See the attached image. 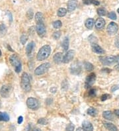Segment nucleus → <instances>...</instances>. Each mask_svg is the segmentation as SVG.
I'll return each instance as SVG.
<instances>
[{
  "instance_id": "nucleus-10",
  "label": "nucleus",
  "mask_w": 119,
  "mask_h": 131,
  "mask_svg": "<svg viewBox=\"0 0 119 131\" xmlns=\"http://www.w3.org/2000/svg\"><path fill=\"white\" fill-rule=\"evenodd\" d=\"M74 55H75V51L73 50H70L69 51H68V53L63 57L62 62L65 63V64H68V63H69L73 60Z\"/></svg>"
},
{
  "instance_id": "nucleus-17",
  "label": "nucleus",
  "mask_w": 119,
  "mask_h": 131,
  "mask_svg": "<svg viewBox=\"0 0 119 131\" xmlns=\"http://www.w3.org/2000/svg\"><path fill=\"white\" fill-rule=\"evenodd\" d=\"M53 60H54V62L56 64H60L62 62V60H63V58H62V53H58L54 54V57H53Z\"/></svg>"
},
{
  "instance_id": "nucleus-40",
  "label": "nucleus",
  "mask_w": 119,
  "mask_h": 131,
  "mask_svg": "<svg viewBox=\"0 0 119 131\" xmlns=\"http://www.w3.org/2000/svg\"><path fill=\"white\" fill-rule=\"evenodd\" d=\"M118 89H119V85H114V86H113L112 88H111V91L113 92L114 91Z\"/></svg>"
},
{
  "instance_id": "nucleus-29",
  "label": "nucleus",
  "mask_w": 119,
  "mask_h": 131,
  "mask_svg": "<svg viewBox=\"0 0 119 131\" xmlns=\"http://www.w3.org/2000/svg\"><path fill=\"white\" fill-rule=\"evenodd\" d=\"M84 66H85V68L87 71H92L93 70V68H94L93 64L91 63L88 62H85Z\"/></svg>"
},
{
  "instance_id": "nucleus-8",
  "label": "nucleus",
  "mask_w": 119,
  "mask_h": 131,
  "mask_svg": "<svg viewBox=\"0 0 119 131\" xmlns=\"http://www.w3.org/2000/svg\"><path fill=\"white\" fill-rule=\"evenodd\" d=\"M99 59L103 65H110L115 62V56H107V57L100 56Z\"/></svg>"
},
{
  "instance_id": "nucleus-39",
  "label": "nucleus",
  "mask_w": 119,
  "mask_h": 131,
  "mask_svg": "<svg viewBox=\"0 0 119 131\" xmlns=\"http://www.w3.org/2000/svg\"><path fill=\"white\" fill-rule=\"evenodd\" d=\"M5 31H6V27H5V25L2 24L0 25V33L4 34V33H5Z\"/></svg>"
},
{
  "instance_id": "nucleus-38",
  "label": "nucleus",
  "mask_w": 119,
  "mask_h": 131,
  "mask_svg": "<svg viewBox=\"0 0 119 131\" xmlns=\"http://www.w3.org/2000/svg\"><path fill=\"white\" fill-rule=\"evenodd\" d=\"M109 98H111V95H108V94H104V95H103L101 96V99L102 101H106Z\"/></svg>"
},
{
  "instance_id": "nucleus-13",
  "label": "nucleus",
  "mask_w": 119,
  "mask_h": 131,
  "mask_svg": "<svg viewBox=\"0 0 119 131\" xmlns=\"http://www.w3.org/2000/svg\"><path fill=\"white\" fill-rule=\"evenodd\" d=\"M77 5V0H70L68 3V11L72 12L76 9Z\"/></svg>"
},
{
  "instance_id": "nucleus-4",
  "label": "nucleus",
  "mask_w": 119,
  "mask_h": 131,
  "mask_svg": "<svg viewBox=\"0 0 119 131\" xmlns=\"http://www.w3.org/2000/svg\"><path fill=\"white\" fill-rule=\"evenodd\" d=\"M50 67V64L48 62L41 64L38 67L36 68L35 71H34V74L36 75H43V74H45L46 72H48Z\"/></svg>"
},
{
  "instance_id": "nucleus-31",
  "label": "nucleus",
  "mask_w": 119,
  "mask_h": 131,
  "mask_svg": "<svg viewBox=\"0 0 119 131\" xmlns=\"http://www.w3.org/2000/svg\"><path fill=\"white\" fill-rule=\"evenodd\" d=\"M27 40H28L27 36V35H24V34L22 35V36H21V38H20V41H21V43L22 44H25V43H27Z\"/></svg>"
},
{
  "instance_id": "nucleus-42",
  "label": "nucleus",
  "mask_w": 119,
  "mask_h": 131,
  "mask_svg": "<svg viewBox=\"0 0 119 131\" xmlns=\"http://www.w3.org/2000/svg\"><path fill=\"white\" fill-rule=\"evenodd\" d=\"M102 71L104 72H108V73H109V72H111V69H109V68H105L103 69Z\"/></svg>"
},
{
  "instance_id": "nucleus-21",
  "label": "nucleus",
  "mask_w": 119,
  "mask_h": 131,
  "mask_svg": "<svg viewBox=\"0 0 119 131\" xmlns=\"http://www.w3.org/2000/svg\"><path fill=\"white\" fill-rule=\"evenodd\" d=\"M34 47V42H31V43H29L27 44V46L26 48V53L27 55H30L32 53V51H33V48Z\"/></svg>"
},
{
  "instance_id": "nucleus-2",
  "label": "nucleus",
  "mask_w": 119,
  "mask_h": 131,
  "mask_svg": "<svg viewBox=\"0 0 119 131\" xmlns=\"http://www.w3.org/2000/svg\"><path fill=\"white\" fill-rule=\"evenodd\" d=\"M21 86L24 91H30L31 89V83H30L29 76L27 73L24 72L21 75Z\"/></svg>"
},
{
  "instance_id": "nucleus-26",
  "label": "nucleus",
  "mask_w": 119,
  "mask_h": 131,
  "mask_svg": "<svg viewBox=\"0 0 119 131\" xmlns=\"http://www.w3.org/2000/svg\"><path fill=\"white\" fill-rule=\"evenodd\" d=\"M66 13H67V9L65 8H60L58 11V17H64L66 15Z\"/></svg>"
},
{
  "instance_id": "nucleus-36",
  "label": "nucleus",
  "mask_w": 119,
  "mask_h": 131,
  "mask_svg": "<svg viewBox=\"0 0 119 131\" xmlns=\"http://www.w3.org/2000/svg\"><path fill=\"white\" fill-rule=\"evenodd\" d=\"M61 36V32L60 31H56L54 32V34H53V38L54 39H58Z\"/></svg>"
},
{
  "instance_id": "nucleus-49",
  "label": "nucleus",
  "mask_w": 119,
  "mask_h": 131,
  "mask_svg": "<svg viewBox=\"0 0 119 131\" xmlns=\"http://www.w3.org/2000/svg\"><path fill=\"white\" fill-rule=\"evenodd\" d=\"M2 55V52H1V50H0V56Z\"/></svg>"
},
{
  "instance_id": "nucleus-37",
  "label": "nucleus",
  "mask_w": 119,
  "mask_h": 131,
  "mask_svg": "<svg viewBox=\"0 0 119 131\" xmlns=\"http://www.w3.org/2000/svg\"><path fill=\"white\" fill-rule=\"evenodd\" d=\"M89 95L91 96V97H95L96 95V90L95 89H90L89 91Z\"/></svg>"
},
{
  "instance_id": "nucleus-43",
  "label": "nucleus",
  "mask_w": 119,
  "mask_h": 131,
  "mask_svg": "<svg viewBox=\"0 0 119 131\" xmlns=\"http://www.w3.org/2000/svg\"><path fill=\"white\" fill-rule=\"evenodd\" d=\"M115 46L119 48V38H116V41H115Z\"/></svg>"
},
{
  "instance_id": "nucleus-41",
  "label": "nucleus",
  "mask_w": 119,
  "mask_h": 131,
  "mask_svg": "<svg viewBox=\"0 0 119 131\" xmlns=\"http://www.w3.org/2000/svg\"><path fill=\"white\" fill-rule=\"evenodd\" d=\"M23 117L22 116H19L18 118V121H17V123H18V124H21L22 123H23Z\"/></svg>"
},
{
  "instance_id": "nucleus-3",
  "label": "nucleus",
  "mask_w": 119,
  "mask_h": 131,
  "mask_svg": "<svg viewBox=\"0 0 119 131\" xmlns=\"http://www.w3.org/2000/svg\"><path fill=\"white\" fill-rule=\"evenodd\" d=\"M9 61L12 66L15 67V72L17 73H19L21 71V63L18 56L15 54H13L10 56Z\"/></svg>"
},
{
  "instance_id": "nucleus-20",
  "label": "nucleus",
  "mask_w": 119,
  "mask_h": 131,
  "mask_svg": "<svg viewBox=\"0 0 119 131\" xmlns=\"http://www.w3.org/2000/svg\"><path fill=\"white\" fill-rule=\"evenodd\" d=\"M35 21L36 23H44V17H43V13L41 12H38L35 15Z\"/></svg>"
},
{
  "instance_id": "nucleus-50",
  "label": "nucleus",
  "mask_w": 119,
  "mask_h": 131,
  "mask_svg": "<svg viewBox=\"0 0 119 131\" xmlns=\"http://www.w3.org/2000/svg\"><path fill=\"white\" fill-rule=\"evenodd\" d=\"M117 12H118V13H119V8H118V9H117Z\"/></svg>"
},
{
  "instance_id": "nucleus-46",
  "label": "nucleus",
  "mask_w": 119,
  "mask_h": 131,
  "mask_svg": "<svg viewBox=\"0 0 119 131\" xmlns=\"http://www.w3.org/2000/svg\"><path fill=\"white\" fill-rule=\"evenodd\" d=\"M76 131H85V130L84 129H83V128H81V127H80V128H77Z\"/></svg>"
},
{
  "instance_id": "nucleus-15",
  "label": "nucleus",
  "mask_w": 119,
  "mask_h": 131,
  "mask_svg": "<svg viewBox=\"0 0 119 131\" xmlns=\"http://www.w3.org/2000/svg\"><path fill=\"white\" fill-rule=\"evenodd\" d=\"M92 46V50L94 53H97L98 54H103L104 53V50L98 45L97 43H95V44H91Z\"/></svg>"
},
{
  "instance_id": "nucleus-14",
  "label": "nucleus",
  "mask_w": 119,
  "mask_h": 131,
  "mask_svg": "<svg viewBox=\"0 0 119 131\" xmlns=\"http://www.w3.org/2000/svg\"><path fill=\"white\" fill-rule=\"evenodd\" d=\"M95 25L97 29H102L105 25V21L103 18H98L95 21Z\"/></svg>"
},
{
  "instance_id": "nucleus-47",
  "label": "nucleus",
  "mask_w": 119,
  "mask_h": 131,
  "mask_svg": "<svg viewBox=\"0 0 119 131\" xmlns=\"http://www.w3.org/2000/svg\"><path fill=\"white\" fill-rule=\"evenodd\" d=\"M114 68L116 69V70L119 71V64H118V65H116L115 67H114Z\"/></svg>"
},
{
  "instance_id": "nucleus-34",
  "label": "nucleus",
  "mask_w": 119,
  "mask_h": 131,
  "mask_svg": "<svg viewBox=\"0 0 119 131\" xmlns=\"http://www.w3.org/2000/svg\"><path fill=\"white\" fill-rule=\"evenodd\" d=\"M27 17L29 19H32L33 17V11L32 9H29L27 13Z\"/></svg>"
},
{
  "instance_id": "nucleus-45",
  "label": "nucleus",
  "mask_w": 119,
  "mask_h": 131,
  "mask_svg": "<svg viewBox=\"0 0 119 131\" xmlns=\"http://www.w3.org/2000/svg\"><path fill=\"white\" fill-rule=\"evenodd\" d=\"M114 113H115V115H116V116L119 117V109L115 110V111H114Z\"/></svg>"
},
{
  "instance_id": "nucleus-28",
  "label": "nucleus",
  "mask_w": 119,
  "mask_h": 131,
  "mask_svg": "<svg viewBox=\"0 0 119 131\" xmlns=\"http://www.w3.org/2000/svg\"><path fill=\"white\" fill-rule=\"evenodd\" d=\"M107 10L103 7L99 8L97 9V13L99 16H105L107 15Z\"/></svg>"
},
{
  "instance_id": "nucleus-32",
  "label": "nucleus",
  "mask_w": 119,
  "mask_h": 131,
  "mask_svg": "<svg viewBox=\"0 0 119 131\" xmlns=\"http://www.w3.org/2000/svg\"><path fill=\"white\" fill-rule=\"evenodd\" d=\"M75 129V126L73 124H68L66 126V128H65V130L66 131H73Z\"/></svg>"
},
{
  "instance_id": "nucleus-44",
  "label": "nucleus",
  "mask_w": 119,
  "mask_h": 131,
  "mask_svg": "<svg viewBox=\"0 0 119 131\" xmlns=\"http://www.w3.org/2000/svg\"><path fill=\"white\" fill-rule=\"evenodd\" d=\"M115 62L119 64V55L115 56Z\"/></svg>"
},
{
  "instance_id": "nucleus-33",
  "label": "nucleus",
  "mask_w": 119,
  "mask_h": 131,
  "mask_svg": "<svg viewBox=\"0 0 119 131\" xmlns=\"http://www.w3.org/2000/svg\"><path fill=\"white\" fill-rule=\"evenodd\" d=\"M38 124H41V125H46L48 124V121H46V119L41 118V119H39L38 121Z\"/></svg>"
},
{
  "instance_id": "nucleus-35",
  "label": "nucleus",
  "mask_w": 119,
  "mask_h": 131,
  "mask_svg": "<svg viewBox=\"0 0 119 131\" xmlns=\"http://www.w3.org/2000/svg\"><path fill=\"white\" fill-rule=\"evenodd\" d=\"M109 18L113 20H116V15L115 14V13L113 11L111 12L109 14Z\"/></svg>"
},
{
  "instance_id": "nucleus-27",
  "label": "nucleus",
  "mask_w": 119,
  "mask_h": 131,
  "mask_svg": "<svg viewBox=\"0 0 119 131\" xmlns=\"http://www.w3.org/2000/svg\"><path fill=\"white\" fill-rule=\"evenodd\" d=\"M62 47L64 48V50L65 51L68 50V47H69V39L68 38L65 37L64 38V41H63V43H62Z\"/></svg>"
},
{
  "instance_id": "nucleus-16",
  "label": "nucleus",
  "mask_w": 119,
  "mask_h": 131,
  "mask_svg": "<svg viewBox=\"0 0 119 131\" xmlns=\"http://www.w3.org/2000/svg\"><path fill=\"white\" fill-rule=\"evenodd\" d=\"M82 126L83 128L85 131H93V126L91 123L88 121H84L82 123Z\"/></svg>"
},
{
  "instance_id": "nucleus-24",
  "label": "nucleus",
  "mask_w": 119,
  "mask_h": 131,
  "mask_svg": "<svg viewBox=\"0 0 119 131\" xmlns=\"http://www.w3.org/2000/svg\"><path fill=\"white\" fill-rule=\"evenodd\" d=\"M83 3L85 5H91L93 4L95 5H99L100 4V2L97 1V0H83Z\"/></svg>"
},
{
  "instance_id": "nucleus-30",
  "label": "nucleus",
  "mask_w": 119,
  "mask_h": 131,
  "mask_svg": "<svg viewBox=\"0 0 119 131\" xmlns=\"http://www.w3.org/2000/svg\"><path fill=\"white\" fill-rule=\"evenodd\" d=\"M53 27H54V28L55 29H60L62 27V22L60 21H54V23H53Z\"/></svg>"
},
{
  "instance_id": "nucleus-48",
  "label": "nucleus",
  "mask_w": 119,
  "mask_h": 131,
  "mask_svg": "<svg viewBox=\"0 0 119 131\" xmlns=\"http://www.w3.org/2000/svg\"><path fill=\"white\" fill-rule=\"evenodd\" d=\"M33 131H41V130L39 129V128H34V129H33Z\"/></svg>"
},
{
  "instance_id": "nucleus-5",
  "label": "nucleus",
  "mask_w": 119,
  "mask_h": 131,
  "mask_svg": "<svg viewBox=\"0 0 119 131\" xmlns=\"http://www.w3.org/2000/svg\"><path fill=\"white\" fill-rule=\"evenodd\" d=\"M27 105L28 107L31 109L36 110L39 107V102L35 98L29 97L27 100Z\"/></svg>"
},
{
  "instance_id": "nucleus-23",
  "label": "nucleus",
  "mask_w": 119,
  "mask_h": 131,
  "mask_svg": "<svg viewBox=\"0 0 119 131\" xmlns=\"http://www.w3.org/2000/svg\"><path fill=\"white\" fill-rule=\"evenodd\" d=\"M9 121V116L6 113L0 112V121Z\"/></svg>"
},
{
  "instance_id": "nucleus-12",
  "label": "nucleus",
  "mask_w": 119,
  "mask_h": 131,
  "mask_svg": "<svg viewBox=\"0 0 119 131\" xmlns=\"http://www.w3.org/2000/svg\"><path fill=\"white\" fill-rule=\"evenodd\" d=\"M81 70H82L81 66H80V64L77 62H75L73 63L72 64V66H71L70 71L72 74L77 75V74H79L81 72Z\"/></svg>"
},
{
  "instance_id": "nucleus-19",
  "label": "nucleus",
  "mask_w": 119,
  "mask_h": 131,
  "mask_svg": "<svg viewBox=\"0 0 119 131\" xmlns=\"http://www.w3.org/2000/svg\"><path fill=\"white\" fill-rule=\"evenodd\" d=\"M103 116L104 119H106L107 120H110V121H113L114 119V116L112 112L109 111H106L103 113Z\"/></svg>"
},
{
  "instance_id": "nucleus-25",
  "label": "nucleus",
  "mask_w": 119,
  "mask_h": 131,
  "mask_svg": "<svg viewBox=\"0 0 119 131\" xmlns=\"http://www.w3.org/2000/svg\"><path fill=\"white\" fill-rule=\"evenodd\" d=\"M87 114L91 115V116H95L97 115V111L95 108L93 107H90L87 110Z\"/></svg>"
},
{
  "instance_id": "nucleus-18",
  "label": "nucleus",
  "mask_w": 119,
  "mask_h": 131,
  "mask_svg": "<svg viewBox=\"0 0 119 131\" xmlns=\"http://www.w3.org/2000/svg\"><path fill=\"white\" fill-rule=\"evenodd\" d=\"M104 127L107 130L110 131H118V128L116 126L112 123H104Z\"/></svg>"
},
{
  "instance_id": "nucleus-6",
  "label": "nucleus",
  "mask_w": 119,
  "mask_h": 131,
  "mask_svg": "<svg viewBox=\"0 0 119 131\" xmlns=\"http://www.w3.org/2000/svg\"><path fill=\"white\" fill-rule=\"evenodd\" d=\"M36 31L40 37H44L46 34V30L44 23H37L36 27Z\"/></svg>"
},
{
  "instance_id": "nucleus-7",
  "label": "nucleus",
  "mask_w": 119,
  "mask_h": 131,
  "mask_svg": "<svg viewBox=\"0 0 119 131\" xmlns=\"http://www.w3.org/2000/svg\"><path fill=\"white\" fill-rule=\"evenodd\" d=\"M11 90V87L9 85H3L0 89V94L4 98H7L9 96L10 92Z\"/></svg>"
},
{
  "instance_id": "nucleus-1",
  "label": "nucleus",
  "mask_w": 119,
  "mask_h": 131,
  "mask_svg": "<svg viewBox=\"0 0 119 131\" xmlns=\"http://www.w3.org/2000/svg\"><path fill=\"white\" fill-rule=\"evenodd\" d=\"M51 53V48L49 45H44L39 50L37 54V60L43 61L49 57Z\"/></svg>"
},
{
  "instance_id": "nucleus-51",
  "label": "nucleus",
  "mask_w": 119,
  "mask_h": 131,
  "mask_svg": "<svg viewBox=\"0 0 119 131\" xmlns=\"http://www.w3.org/2000/svg\"><path fill=\"white\" fill-rule=\"evenodd\" d=\"M118 99H119V96H118Z\"/></svg>"
},
{
  "instance_id": "nucleus-9",
  "label": "nucleus",
  "mask_w": 119,
  "mask_h": 131,
  "mask_svg": "<svg viewBox=\"0 0 119 131\" xmlns=\"http://www.w3.org/2000/svg\"><path fill=\"white\" fill-rule=\"evenodd\" d=\"M95 79H96V75L95 73H91L89 75H87L85 80V87L88 88L90 86H91L94 84Z\"/></svg>"
},
{
  "instance_id": "nucleus-11",
  "label": "nucleus",
  "mask_w": 119,
  "mask_h": 131,
  "mask_svg": "<svg viewBox=\"0 0 119 131\" xmlns=\"http://www.w3.org/2000/svg\"><path fill=\"white\" fill-rule=\"evenodd\" d=\"M118 30V27L117 24L114 22H111L109 23V25L107 27V32L110 35H114L117 33Z\"/></svg>"
},
{
  "instance_id": "nucleus-22",
  "label": "nucleus",
  "mask_w": 119,
  "mask_h": 131,
  "mask_svg": "<svg viewBox=\"0 0 119 131\" xmlns=\"http://www.w3.org/2000/svg\"><path fill=\"white\" fill-rule=\"evenodd\" d=\"M85 25L87 29H91L93 28V25H94V20L93 19H87L85 23Z\"/></svg>"
}]
</instances>
